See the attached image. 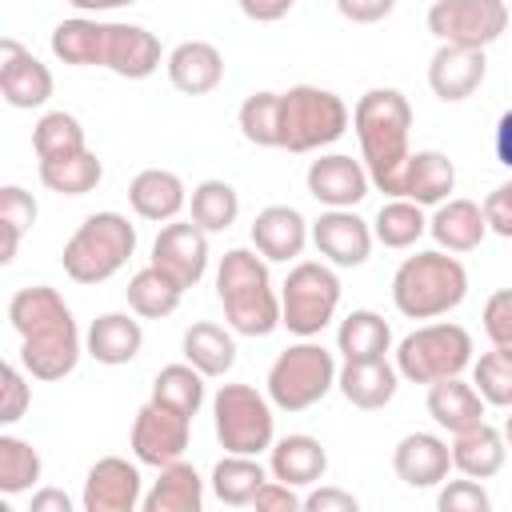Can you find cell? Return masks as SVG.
<instances>
[{
	"label": "cell",
	"instance_id": "6da1fadb",
	"mask_svg": "<svg viewBox=\"0 0 512 512\" xmlns=\"http://www.w3.org/2000/svg\"><path fill=\"white\" fill-rule=\"evenodd\" d=\"M8 324L20 336V368L32 380H64L80 364V328L56 288H16L8 300Z\"/></svg>",
	"mask_w": 512,
	"mask_h": 512
},
{
	"label": "cell",
	"instance_id": "7a4b0ae2",
	"mask_svg": "<svg viewBox=\"0 0 512 512\" xmlns=\"http://www.w3.org/2000/svg\"><path fill=\"white\" fill-rule=\"evenodd\" d=\"M360 160L384 196H400V176L412 156V104L400 88H368L352 108Z\"/></svg>",
	"mask_w": 512,
	"mask_h": 512
},
{
	"label": "cell",
	"instance_id": "3957f363",
	"mask_svg": "<svg viewBox=\"0 0 512 512\" xmlns=\"http://www.w3.org/2000/svg\"><path fill=\"white\" fill-rule=\"evenodd\" d=\"M216 296L224 308V320L240 336H268L280 328V296L272 288L268 264L252 248L224 252L216 268Z\"/></svg>",
	"mask_w": 512,
	"mask_h": 512
},
{
	"label": "cell",
	"instance_id": "277c9868",
	"mask_svg": "<svg viewBox=\"0 0 512 512\" xmlns=\"http://www.w3.org/2000/svg\"><path fill=\"white\" fill-rule=\"evenodd\" d=\"M468 296V272L444 248L408 256L392 276V304L408 320H436L460 308Z\"/></svg>",
	"mask_w": 512,
	"mask_h": 512
},
{
	"label": "cell",
	"instance_id": "5b68a950",
	"mask_svg": "<svg viewBox=\"0 0 512 512\" xmlns=\"http://www.w3.org/2000/svg\"><path fill=\"white\" fill-rule=\"evenodd\" d=\"M136 252V224L120 212H92L64 244L60 264L64 276L76 284H104L112 280Z\"/></svg>",
	"mask_w": 512,
	"mask_h": 512
},
{
	"label": "cell",
	"instance_id": "8992f818",
	"mask_svg": "<svg viewBox=\"0 0 512 512\" xmlns=\"http://www.w3.org/2000/svg\"><path fill=\"white\" fill-rule=\"evenodd\" d=\"M348 128V104L316 84H296L280 92V116H276V148L284 152H316L344 136Z\"/></svg>",
	"mask_w": 512,
	"mask_h": 512
},
{
	"label": "cell",
	"instance_id": "52a82bcc",
	"mask_svg": "<svg viewBox=\"0 0 512 512\" xmlns=\"http://www.w3.org/2000/svg\"><path fill=\"white\" fill-rule=\"evenodd\" d=\"M472 368V336L452 320H432L396 344V372L408 384H436Z\"/></svg>",
	"mask_w": 512,
	"mask_h": 512
},
{
	"label": "cell",
	"instance_id": "ba28073f",
	"mask_svg": "<svg viewBox=\"0 0 512 512\" xmlns=\"http://www.w3.org/2000/svg\"><path fill=\"white\" fill-rule=\"evenodd\" d=\"M336 356L324 344L300 340L284 348L268 368V400L280 412H304L336 388Z\"/></svg>",
	"mask_w": 512,
	"mask_h": 512
},
{
	"label": "cell",
	"instance_id": "9c48e42d",
	"mask_svg": "<svg viewBox=\"0 0 512 512\" xmlns=\"http://www.w3.org/2000/svg\"><path fill=\"white\" fill-rule=\"evenodd\" d=\"M336 308H340V276L324 260H296L288 280L280 284V324L292 336L312 340L332 324Z\"/></svg>",
	"mask_w": 512,
	"mask_h": 512
},
{
	"label": "cell",
	"instance_id": "30bf717a",
	"mask_svg": "<svg viewBox=\"0 0 512 512\" xmlns=\"http://www.w3.org/2000/svg\"><path fill=\"white\" fill-rule=\"evenodd\" d=\"M272 400L264 392H256L252 384H220V392L212 396V424H216V440L224 452H240V456H260L276 444V416H272Z\"/></svg>",
	"mask_w": 512,
	"mask_h": 512
},
{
	"label": "cell",
	"instance_id": "8fae6325",
	"mask_svg": "<svg viewBox=\"0 0 512 512\" xmlns=\"http://www.w3.org/2000/svg\"><path fill=\"white\" fill-rule=\"evenodd\" d=\"M508 28V4L504 0H436L428 8V32L440 44L460 48H488Z\"/></svg>",
	"mask_w": 512,
	"mask_h": 512
},
{
	"label": "cell",
	"instance_id": "7c38bea8",
	"mask_svg": "<svg viewBox=\"0 0 512 512\" xmlns=\"http://www.w3.org/2000/svg\"><path fill=\"white\" fill-rule=\"evenodd\" d=\"M188 436H192V416L148 400L132 420V456L148 468H164L172 460H184Z\"/></svg>",
	"mask_w": 512,
	"mask_h": 512
},
{
	"label": "cell",
	"instance_id": "4fadbf2b",
	"mask_svg": "<svg viewBox=\"0 0 512 512\" xmlns=\"http://www.w3.org/2000/svg\"><path fill=\"white\" fill-rule=\"evenodd\" d=\"M152 264L184 292L196 288L208 272V232L196 220H168L152 240Z\"/></svg>",
	"mask_w": 512,
	"mask_h": 512
},
{
	"label": "cell",
	"instance_id": "5bb4252c",
	"mask_svg": "<svg viewBox=\"0 0 512 512\" xmlns=\"http://www.w3.org/2000/svg\"><path fill=\"white\" fill-rule=\"evenodd\" d=\"M304 184H308V196L324 208H356L368 196L372 176H368L364 160H352L344 152H328V156L308 164Z\"/></svg>",
	"mask_w": 512,
	"mask_h": 512
},
{
	"label": "cell",
	"instance_id": "9a60e30c",
	"mask_svg": "<svg viewBox=\"0 0 512 512\" xmlns=\"http://www.w3.org/2000/svg\"><path fill=\"white\" fill-rule=\"evenodd\" d=\"M372 224L360 220L352 208H328L320 212V220L312 224V244L316 252L336 264V268H360L372 252Z\"/></svg>",
	"mask_w": 512,
	"mask_h": 512
},
{
	"label": "cell",
	"instance_id": "2e32d148",
	"mask_svg": "<svg viewBox=\"0 0 512 512\" xmlns=\"http://www.w3.org/2000/svg\"><path fill=\"white\" fill-rule=\"evenodd\" d=\"M140 500H144L140 468L128 464L124 456H100L88 468L84 492H80L84 512H132Z\"/></svg>",
	"mask_w": 512,
	"mask_h": 512
},
{
	"label": "cell",
	"instance_id": "e0dca14e",
	"mask_svg": "<svg viewBox=\"0 0 512 512\" xmlns=\"http://www.w3.org/2000/svg\"><path fill=\"white\" fill-rule=\"evenodd\" d=\"M0 96L12 108H40L52 96V72L20 40H0Z\"/></svg>",
	"mask_w": 512,
	"mask_h": 512
},
{
	"label": "cell",
	"instance_id": "ac0fdd59",
	"mask_svg": "<svg viewBox=\"0 0 512 512\" xmlns=\"http://www.w3.org/2000/svg\"><path fill=\"white\" fill-rule=\"evenodd\" d=\"M488 60L484 48H460V44H440L428 60V88L444 100V104H460L468 100L480 84H484Z\"/></svg>",
	"mask_w": 512,
	"mask_h": 512
},
{
	"label": "cell",
	"instance_id": "d6986e66",
	"mask_svg": "<svg viewBox=\"0 0 512 512\" xmlns=\"http://www.w3.org/2000/svg\"><path fill=\"white\" fill-rule=\"evenodd\" d=\"M308 240H312L308 220L296 208H288V204H268L252 220V248L264 260H272V264L300 260V252H304Z\"/></svg>",
	"mask_w": 512,
	"mask_h": 512
},
{
	"label": "cell",
	"instance_id": "ffe728a7",
	"mask_svg": "<svg viewBox=\"0 0 512 512\" xmlns=\"http://www.w3.org/2000/svg\"><path fill=\"white\" fill-rule=\"evenodd\" d=\"M392 468L408 488H436L448 480L452 448L436 432H408L392 452Z\"/></svg>",
	"mask_w": 512,
	"mask_h": 512
},
{
	"label": "cell",
	"instance_id": "44dd1931",
	"mask_svg": "<svg viewBox=\"0 0 512 512\" xmlns=\"http://www.w3.org/2000/svg\"><path fill=\"white\" fill-rule=\"evenodd\" d=\"M104 68L124 80H148L160 68V40L144 24H108V52Z\"/></svg>",
	"mask_w": 512,
	"mask_h": 512
},
{
	"label": "cell",
	"instance_id": "7402d4cb",
	"mask_svg": "<svg viewBox=\"0 0 512 512\" xmlns=\"http://www.w3.org/2000/svg\"><path fill=\"white\" fill-rule=\"evenodd\" d=\"M168 80L184 96H208L224 80V56L208 40H184L168 52Z\"/></svg>",
	"mask_w": 512,
	"mask_h": 512
},
{
	"label": "cell",
	"instance_id": "603a6c76",
	"mask_svg": "<svg viewBox=\"0 0 512 512\" xmlns=\"http://www.w3.org/2000/svg\"><path fill=\"white\" fill-rule=\"evenodd\" d=\"M128 204L140 220H152V224H168L180 216V208L188 204V188L176 172L168 168H144L132 176L128 184Z\"/></svg>",
	"mask_w": 512,
	"mask_h": 512
},
{
	"label": "cell",
	"instance_id": "cb8c5ba5",
	"mask_svg": "<svg viewBox=\"0 0 512 512\" xmlns=\"http://www.w3.org/2000/svg\"><path fill=\"white\" fill-rule=\"evenodd\" d=\"M144 348V328L136 316L128 312H104L92 320L88 336H84V352L96 360V364H108V368H120V364H132Z\"/></svg>",
	"mask_w": 512,
	"mask_h": 512
},
{
	"label": "cell",
	"instance_id": "d4e9b609",
	"mask_svg": "<svg viewBox=\"0 0 512 512\" xmlns=\"http://www.w3.org/2000/svg\"><path fill=\"white\" fill-rule=\"evenodd\" d=\"M456 188V164L436 152V148H420L408 156L404 176H400V196L416 200L420 208H436L448 200V192Z\"/></svg>",
	"mask_w": 512,
	"mask_h": 512
},
{
	"label": "cell",
	"instance_id": "484cf974",
	"mask_svg": "<svg viewBox=\"0 0 512 512\" xmlns=\"http://www.w3.org/2000/svg\"><path fill=\"white\" fill-rule=\"evenodd\" d=\"M428 232L444 252H472L480 248V240L488 236V220H484V204L476 200H444L436 204V212L428 216Z\"/></svg>",
	"mask_w": 512,
	"mask_h": 512
},
{
	"label": "cell",
	"instance_id": "4316f807",
	"mask_svg": "<svg viewBox=\"0 0 512 512\" xmlns=\"http://www.w3.org/2000/svg\"><path fill=\"white\" fill-rule=\"evenodd\" d=\"M396 384H400V372L388 360H344V368L336 372V388L344 392V400L364 412L392 404Z\"/></svg>",
	"mask_w": 512,
	"mask_h": 512
},
{
	"label": "cell",
	"instance_id": "83f0119b",
	"mask_svg": "<svg viewBox=\"0 0 512 512\" xmlns=\"http://www.w3.org/2000/svg\"><path fill=\"white\" fill-rule=\"evenodd\" d=\"M268 472L292 488H308L316 484L324 472H328V452L316 436L308 432H292V436H280L272 448H268Z\"/></svg>",
	"mask_w": 512,
	"mask_h": 512
},
{
	"label": "cell",
	"instance_id": "f1b7e54d",
	"mask_svg": "<svg viewBox=\"0 0 512 512\" xmlns=\"http://www.w3.org/2000/svg\"><path fill=\"white\" fill-rule=\"evenodd\" d=\"M428 416L452 436L468 432L484 420V396L476 392V384H468L460 376L436 380V384H428Z\"/></svg>",
	"mask_w": 512,
	"mask_h": 512
},
{
	"label": "cell",
	"instance_id": "f546056e",
	"mask_svg": "<svg viewBox=\"0 0 512 512\" xmlns=\"http://www.w3.org/2000/svg\"><path fill=\"white\" fill-rule=\"evenodd\" d=\"M504 460H508V440H504L500 428H492L484 420L476 428L452 436V468L460 476L488 480V476H496L504 468Z\"/></svg>",
	"mask_w": 512,
	"mask_h": 512
},
{
	"label": "cell",
	"instance_id": "4dcf8cb0",
	"mask_svg": "<svg viewBox=\"0 0 512 512\" xmlns=\"http://www.w3.org/2000/svg\"><path fill=\"white\" fill-rule=\"evenodd\" d=\"M52 56L72 64V68H104L108 52V24L92 16H72L52 28Z\"/></svg>",
	"mask_w": 512,
	"mask_h": 512
},
{
	"label": "cell",
	"instance_id": "1f68e13d",
	"mask_svg": "<svg viewBox=\"0 0 512 512\" xmlns=\"http://www.w3.org/2000/svg\"><path fill=\"white\" fill-rule=\"evenodd\" d=\"M156 472L160 476L152 480V488L140 500L144 512H200L204 508V480L196 476L192 464L172 460V464H164Z\"/></svg>",
	"mask_w": 512,
	"mask_h": 512
},
{
	"label": "cell",
	"instance_id": "d6a6232c",
	"mask_svg": "<svg viewBox=\"0 0 512 512\" xmlns=\"http://www.w3.org/2000/svg\"><path fill=\"white\" fill-rule=\"evenodd\" d=\"M388 348H392V328L372 308L348 312L340 320V328H336V352L344 360H384Z\"/></svg>",
	"mask_w": 512,
	"mask_h": 512
},
{
	"label": "cell",
	"instance_id": "836d02e7",
	"mask_svg": "<svg viewBox=\"0 0 512 512\" xmlns=\"http://www.w3.org/2000/svg\"><path fill=\"white\" fill-rule=\"evenodd\" d=\"M184 360L192 368H200L208 380L232 372L236 364V340L228 328L212 324V320H196L188 332H184Z\"/></svg>",
	"mask_w": 512,
	"mask_h": 512
},
{
	"label": "cell",
	"instance_id": "e575fe53",
	"mask_svg": "<svg viewBox=\"0 0 512 512\" xmlns=\"http://www.w3.org/2000/svg\"><path fill=\"white\" fill-rule=\"evenodd\" d=\"M264 484H268V472L260 468L256 456L224 452V460H216V468H212V492L220 504H232V508L252 504Z\"/></svg>",
	"mask_w": 512,
	"mask_h": 512
},
{
	"label": "cell",
	"instance_id": "d590c367",
	"mask_svg": "<svg viewBox=\"0 0 512 512\" xmlns=\"http://www.w3.org/2000/svg\"><path fill=\"white\" fill-rule=\"evenodd\" d=\"M40 184L56 196H84L100 184L104 176V164L96 160V152L80 148V152H68V156H56V160H40Z\"/></svg>",
	"mask_w": 512,
	"mask_h": 512
},
{
	"label": "cell",
	"instance_id": "8d00e7d4",
	"mask_svg": "<svg viewBox=\"0 0 512 512\" xmlns=\"http://www.w3.org/2000/svg\"><path fill=\"white\" fill-rule=\"evenodd\" d=\"M124 296H128V308H132L140 320H164V316H172V312L180 308L184 288H180L172 276H164L156 264H148V268H140V272L128 280Z\"/></svg>",
	"mask_w": 512,
	"mask_h": 512
},
{
	"label": "cell",
	"instance_id": "74e56055",
	"mask_svg": "<svg viewBox=\"0 0 512 512\" xmlns=\"http://www.w3.org/2000/svg\"><path fill=\"white\" fill-rule=\"evenodd\" d=\"M424 232H428L424 208L416 200H404V196H392L388 204H380V212L372 220V236L384 248H412Z\"/></svg>",
	"mask_w": 512,
	"mask_h": 512
},
{
	"label": "cell",
	"instance_id": "f35d334b",
	"mask_svg": "<svg viewBox=\"0 0 512 512\" xmlns=\"http://www.w3.org/2000/svg\"><path fill=\"white\" fill-rule=\"evenodd\" d=\"M204 372L192 368L188 360L184 364H164L152 380V400L164 404V408H176L184 416H196L200 404H204Z\"/></svg>",
	"mask_w": 512,
	"mask_h": 512
},
{
	"label": "cell",
	"instance_id": "ab89813d",
	"mask_svg": "<svg viewBox=\"0 0 512 512\" xmlns=\"http://www.w3.org/2000/svg\"><path fill=\"white\" fill-rule=\"evenodd\" d=\"M188 208H192V220L212 236V232H228V228L236 224V216H240V196H236V188H232L228 180H200V184L192 188Z\"/></svg>",
	"mask_w": 512,
	"mask_h": 512
},
{
	"label": "cell",
	"instance_id": "60d3db41",
	"mask_svg": "<svg viewBox=\"0 0 512 512\" xmlns=\"http://www.w3.org/2000/svg\"><path fill=\"white\" fill-rule=\"evenodd\" d=\"M40 452L28 444V440H20V436H12V432H4L0 436V492L4 496H20V492H28L36 480H40Z\"/></svg>",
	"mask_w": 512,
	"mask_h": 512
},
{
	"label": "cell",
	"instance_id": "b9f144b4",
	"mask_svg": "<svg viewBox=\"0 0 512 512\" xmlns=\"http://www.w3.org/2000/svg\"><path fill=\"white\" fill-rule=\"evenodd\" d=\"M32 148H36L40 160H56V156L80 152L88 144H84V128L72 112H44L32 128Z\"/></svg>",
	"mask_w": 512,
	"mask_h": 512
},
{
	"label": "cell",
	"instance_id": "7bdbcfd3",
	"mask_svg": "<svg viewBox=\"0 0 512 512\" xmlns=\"http://www.w3.org/2000/svg\"><path fill=\"white\" fill-rule=\"evenodd\" d=\"M36 224V200L32 192H24L20 184H4L0 188V228H4V252H0V264H12L16 248H20V236Z\"/></svg>",
	"mask_w": 512,
	"mask_h": 512
},
{
	"label": "cell",
	"instance_id": "ee69618b",
	"mask_svg": "<svg viewBox=\"0 0 512 512\" xmlns=\"http://www.w3.org/2000/svg\"><path fill=\"white\" fill-rule=\"evenodd\" d=\"M276 116H280V92H252L236 112L240 136L256 148H276Z\"/></svg>",
	"mask_w": 512,
	"mask_h": 512
},
{
	"label": "cell",
	"instance_id": "f6af8a7d",
	"mask_svg": "<svg viewBox=\"0 0 512 512\" xmlns=\"http://www.w3.org/2000/svg\"><path fill=\"white\" fill-rule=\"evenodd\" d=\"M472 384L484 396V404L512 408V360L504 352L492 348L480 360H472Z\"/></svg>",
	"mask_w": 512,
	"mask_h": 512
},
{
	"label": "cell",
	"instance_id": "bcb514c9",
	"mask_svg": "<svg viewBox=\"0 0 512 512\" xmlns=\"http://www.w3.org/2000/svg\"><path fill=\"white\" fill-rule=\"evenodd\" d=\"M484 332H488L492 348L512 360V288H500V292L488 296V304H484Z\"/></svg>",
	"mask_w": 512,
	"mask_h": 512
},
{
	"label": "cell",
	"instance_id": "7dc6e473",
	"mask_svg": "<svg viewBox=\"0 0 512 512\" xmlns=\"http://www.w3.org/2000/svg\"><path fill=\"white\" fill-rule=\"evenodd\" d=\"M436 508L440 512H488L492 508V496L480 488V480L464 476V480H448L436 496Z\"/></svg>",
	"mask_w": 512,
	"mask_h": 512
},
{
	"label": "cell",
	"instance_id": "c3c4849f",
	"mask_svg": "<svg viewBox=\"0 0 512 512\" xmlns=\"http://www.w3.org/2000/svg\"><path fill=\"white\" fill-rule=\"evenodd\" d=\"M0 380H4V400H0V424H16V420H20L24 412H28V400H32V392H28V380H24V372H20L16 364H4Z\"/></svg>",
	"mask_w": 512,
	"mask_h": 512
},
{
	"label": "cell",
	"instance_id": "681fc988",
	"mask_svg": "<svg viewBox=\"0 0 512 512\" xmlns=\"http://www.w3.org/2000/svg\"><path fill=\"white\" fill-rule=\"evenodd\" d=\"M484 220H488V232L512 240V180L488 192V200H484Z\"/></svg>",
	"mask_w": 512,
	"mask_h": 512
},
{
	"label": "cell",
	"instance_id": "f907efd6",
	"mask_svg": "<svg viewBox=\"0 0 512 512\" xmlns=\"http://www.w3.org/2000/svg\"><path fill=\"white\" fill-rule=\"evenodd\" d=\"M252 508H256V512H296V508H304V500L296 496V488H292V484H284V480H276V476H272V480L256 492Z\"/></svg>",
	"mask_w": 512,
	"mask_h": 512
},
{
	"label": "cell",
	"instance_id": "816d5d0a",
	"mask_svg": "<svg viewBox=\"0 0 512 512\" xmlns=\"http://www.w3.org/2000/svg\"><path fill=\"white\" fill-rule=\"evenodd\" d=\"M392 8H396V0H336V12L352 24H380Z\"/></svg>",
	"mask_w": 512,
	"mask_h": 512
},
{
	"label": "cell",
	"instance_id": "f5cc1de1",
	"mask_svg": "<svg viewBox=\"0 0 512 512\" xmlns=\"http://www.w3.org/2000/svg\"><path fill=\"white\" fill-rule=\"evenodd\" d=\"M304 508L308 512H356L360 500L352 492H344V488H316V492L304 496Z\"/></svg>",
	"mask_w": 512,
	"mask_h": 512
},
{
	"label": "cell",
	"instance_id": "db71d44e",
	"mask_svg": "<svg viewBox=\"0 0 512 512\" xmlns=\"http://www.w3.org/2000/svg\"><path fill=\"white\" fill-rule=\"evenodd\" d=\"M236 4H240V12H244L248 20H256V24H276V20H284V16L292 12L296 0H236Z\"/></svg>",
	"mask_w": 512,
	"mask_h": 512
},
{
	"label": "cell",
	"instance_id": "11a10c76",
	"mask_svg": "<svg viewBox=\"0 0 512 512\" xmlns=\"http://www.w3.org/2000/svg\"><path fill=\"white\" fill-rule=\"evenodd\" d=\"M32 512H72V500L60 488H40L32 492Z\"/></svg>",
	"mask_w": 512,
	"mask_h": 512
},
{
	"label": "cell",
	"instance_id": "9f6ffc18",
	"mask_svg": "<svg viewBox=\"0 0 512 512\" xmlns=\"http://www.w3.org/2000/svg\"><path fill=\"white\" fill-rule=\"evenodd\" d=\"M496 160L504 168H512V108L496 120Z\"/></svg>",
	"mask_w": 512,
	"mask_h": 512
},
{
	"label": "cell",
	"instance_id": "6f0895ef",
	"mask_svg": "<svg viewBox=\"0 0 512 512\" xmlns=\"http://www.w3.org/2000/svg\"><path fill=\"white\" fill-rule=\"evenodd\" d=\"M76 12H112V8H124V4H136V0H68Z\"/></svg>",
	"mask_w": 512,
	"mask_h": 512
},
{
	"label": "cell",
	"instance_id": "680465c9",
	"mask_svg": "<svg viewBox=\"0 0 512 512\" xmlns=\"http://www.w3.org/2000/svg\"><path fill=\"white\" fill-rule=\"evenodd\" d=\"M504 440H508V448H512V412H508V420H504Z\"/></svg>",
	"mask_w": 512,
	"mask_h": 512
}]
</instances>
